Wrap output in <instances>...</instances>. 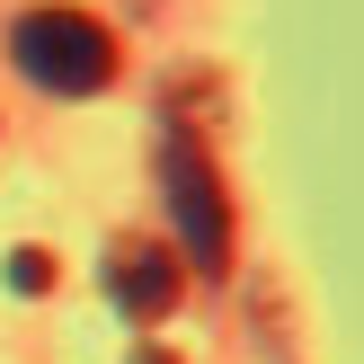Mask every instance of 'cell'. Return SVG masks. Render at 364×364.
<instances>
[{
    "label": "cell",
    "mask_w": 364,
    "mask_h": 364,
    "mask_svg": "<svg viewBox=\"0 0 364 364\" xmlns=\"http://www.w3.org/2000/svg\"><path fill=\"white\" fill-rule=\"evenodd\" d=\"M9 63L36 89H53V98H98L116 80V36L89 9H27L9 27Z\"/></svg>",
    "instance_id": "6da1fadb"
},
{
    "label": "cell",
    "mask_w": 364,
    "mask_h": 364,
    "mask_svg": "<svg viewBox=\"0 0 364 364\" xmlns=\"http://www.w3.org/2000/svg\"><path fill=\"white\" fill-rule=\"evenodd\" d=\"M160 178H169V213H178V249H187V267L223 276V267H231V196H223V178H213L205 142H196V134H169Z\"/></svg>",
    "instance_id": "7a4b0ae2"
},
{
    "label": "cell",
    "mask_w": 364,
    "mask_h": 364,
    "mask_svg": "<svg viewBox=\"0 0 364 364\" xmlns=\"http://www.w3.org/2000/svg\"><path fill=\"white\" fill-rule=\"evenodd\" d=\"M107 294L124 302V320H160L178 302V249L169 240H142V231L107 240Z\"/></svg>",
    "instance_id": "3957f363"
},
{
    "label": "cell",
    "mask_w": 364,
    "mask_h": 364,
    "mask_svg": "<svg viewBox=\"0 0 364 364\" xmlns=\"http://www.w3.org/2000/svg\"><path fill=\"white\" fill-rule=\"evenodd\" d=\"M9 284H18V294H45V284H53V258H45V249H18V258H9Z\"/></svg>",
    "instance_id": "277c9868"
},
{
    "label": "cell",
    "mask_w": 364,
    "mask_h": 364,
    "mask_svg": "<svg viewBox=\"0 0 364 364\" xmlns=\"http://www.w3.org/2000/svg\"><path fill=\"white\" fill-rule=\"evenodd\" d=\"M142 364H160V355H142Z\"/></svg>",
    "instance_id": "5b68a950"
}]
</instances>
